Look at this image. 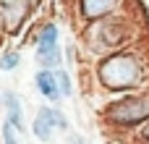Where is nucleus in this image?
Listing matches in <instances>:
<instances>
[{
  "mask_svg": "<svg viewBox=\"0 0 149 144\" xmlns=\"http://www.w3.org/2000/svg\"><path fill=\"white\" fill-rule=\"evenodd\" d=\"M107 126L115 129H141L149 121V92L144 94H128L123 100H115L102 113Z\"/></svg>",
  "mask_w": 149,
  "mask_h": 144,
  "instance_id": "obj_2",
  "label": "nucleus"
},
{
  "mask_svg": "<svg viewBox=\"0 0 149 144\" xmlns=\"http://www.w3.org/2000/svg\"><path fill=\"white\" fill-rule=\"evenodd\" d=\"M31 134H34L42 144H47L50 139H52V134H55V131H52V129H50L42 118H34V123H31Z\"/></svg>",
  "mask_w": 149,
  "mask_h": 144,
  "instance_id": "obj_11",
  "label": "nucleus"
},
{
  "mask_svg": "<svg viewBox=\"0 0 149 144\" xmlns=\"http://www.w3.org/2000/svg\"><path fill=\"white\" fill-rule=\"evenodd\" d=\"M34 87H37V92H39L45 100H50V102H58V100H63V97H60V92H58L55 73H52V71H45V68H39V71H37V76H34Z\"/></svg>",
  "mask_w": 149,
  "mask_h": 144,
  "instance_id": "obj_6",
  "label": "nucleus"
},
{
  "mask_svg": "<svg viewBox=\"0 0 149 144\" xmlns=\"http://www.w3.org/2000/svg\"><path fill=\"white\" fill-rule=\"evenodd\" d=\"M89 26L92 29L86 31V45L97 52H105V55L118 52L131 39V31L120 18H102V21H94Z\"/></svg>",
  "mask_w": 149,
  "mask_h": 144,
  "instance_id": "obj_3",
  "label": "nucleus"
},
{
  "mask_svg": "<svg viewBox=\"0 0 149 144\" xmlns=\"http://www.w3.org/2000/svg\"><path fill=\"white\" fill-rule=\"evenodd\" d=\"M0 102L5 105V121L21 134V131H26V123H24V108H21V100H18V94L16 92H3L0 94Z\"/></svg>",
  "mask_w": 149,
  "mask_h": 144,
  "instance_id": "obj_5",
  "label": "nucleus"
},
{
  "mask_svg": "<svg viewBox=\"0 0 149 144\" xmlns=\"http://www.w3.org/2000/svg\"><path fill=\"white\" fill-rule=\"evenodd\" d=\"M37 118H42L52 131H68V118H65V113L63 110H58V108H39L37 110Z\"/></svg>",
  "mask_w": 149,
  "mask_h": 144,
  "instance_id": "obj_8",
  "label": "nucleus"
},
{
  "mask_svg": "<svg viewBox=\"0 0 149 144\" xmlns=\"http://www.w3.org/2000/svg\"><path fill=\"white\" fill-rule=\"evenodd\" d=\"M34 42V47H52V45H58V24H42V29H39V34L31 39Z\"/></svg>",
  "mask_w": 149,
  "mask_h": 144,
  "instance_id": "obj_9",
  "label": "nucleus"
},
{
  "mask_svg": "<svg viewBox=\"0 0 149 144\" xmlns=\"http://www.w3.org/2000/svg\"><path fill=\"white\" fill-rule=\"evenodd\" d=\"M120 3L123 0H79V13L86 24H94V21L110 18Z\"/></svg>",
  "mask_w": 149,
  "mask_h": 144,
  "instance_id": "obj_4",
  "label": "nucleus"
},
{
  "mask_svg": "<svg viewBox=\"0 0 149 144\" xmlns=\"http://www.w3.org/2000/svg\"><path fill=\"white\" fill-rule=\"evenodd\" d=\"M0 136H3V144H18V131H16L8 121H3V126H0Z\"/></svg>",
  "mask_w": 149,
  "mask_h": 144,
  "instance_id": "obj_13",
  "label": "nucleus"
},
{
  "mask_svg": "<svg viewBox=\"0 0 149 144\" xmlns=\"http://www.w3.org/2000/svg\"><path fill=\"white\" fill-rule=\"evenodd\" d=\"M141 139H149V121L141 126Z\"/></svg>",
  "mask_w": 149,
  "mask_h": 144,
  "instance_id": "obj_15",
  "label": "nucleus"
},
{
  "mask_svg": "<svg viewBox=\"0 0 149 144\" xmlns=\"http://www.w3.org/2000/svg\"><path fill=\"white\" fill-rule=\"evenodd\" d=\"M97 79L107 92H134L147 81V63L131 50H118L97 63Z\"/></svg>",
  "mask_w": 149,
  "mask_h": 144,
  "instance_id": "obj_1",
  "label": "nucleus"
},
{
  "mask_svg": "<svg viewBox=\"0 0 149 144\" xmlns=\"http://www.w3.org/2000/svg\"><path fill=\"white\" fill-rule=\"evenodd\" d=\"M34 58H37L39 68H45V71H55V68H60V63H63V52H60L58 45H52V47H37Z\"/></svg>",
  "mask_w": 149,
  "mask_h": 144,
  "instance_id": "obj_7",
  "label": "nucleus"
},
{
  "mask_svg": "<svg viewBox=\"0 0 149 144\" xmlns=\"http://www.w3.org/2000/svg\"><path fill=\"white\" fill-rule=\"evenodd\" d=\"M21 66V55L16 50H5L0 55V71H16Z\"/></svg>",
  "mask_w": 149,
  "mask_h": 144,
  "instance_id": "obj_12",
  "label": "nucleus"
},
{
  "mask_svg": "<svg viewBox=\"0 0 149 144\" xmlns=\"http://www.w3.org/2000/svg\"><path fill=\"white\" fill-rule=\"evenodd\" d=\"M52 73H55V84H58V92H60V97H71V94H73V84H71V76H68V71H65V68H55Z\"/></svg>",
  "mask_w": 149,
  "mask_h": 144,
  "instance_id": "obj_10",
  "label": "nucleus"
},
{
  "mask_svg": "<svg viewBox=\"0 0 149 144\" xmlns=\"http://www.w3.org/2000/svg\"><path fill=\"white\" fill-rule=\"evenodd\" d=\"M65 144H84V139H81L79 134H68V139H65Z\"/></svg>",
  "mask_w": 149,
  "mask_h": 144,
  "instance_id": "obj_14",
  "label": "nucleus"
}]
</instances>
